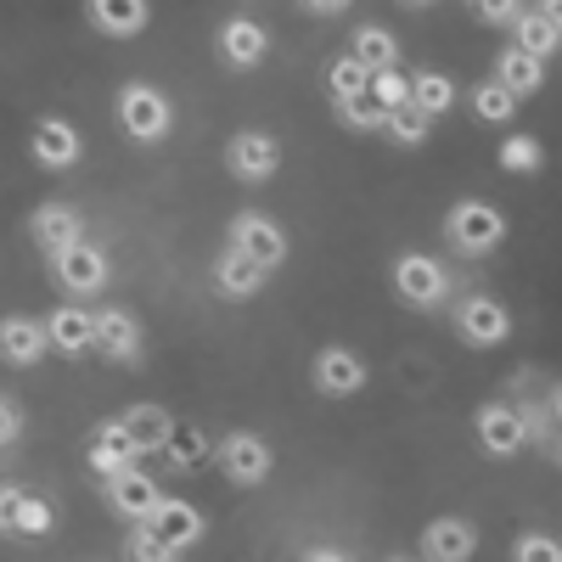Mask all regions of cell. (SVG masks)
<instances>
[{
  "instance_id": "25",
  "label": "cell",
  "mask_w": 562,
  "mask_h": 562,
  "mask_svg": "<svg viewBox=\"0 0 562 562\" xmlns=\"http://www.w3.org/2000/svg\"><path fill=\"white\" fill-rule=\"evenodd\" d=\"M40 326H45V344H52L57 355H74L79 360L90 349V310H79V304H57Z\"/></svg>"
},
{
  "instance_id": "29",
  "label": "cell",
  "mask_w": 562,
  "mask_h": 562,
  "mask_svg": "<svg viewBox=\"0 0 562 562\" xmlns=\"http://www.w3.org/2000/svg\"><path fill=\"white\" fill-rule=\"evenodd\" d=\"M495 164H501L506 175H535V169L546 164V147H540L535 135H506L501 153H495Z\"/></svg>"
},
{
  "instance_id": "27",
  "label": "cell",
  "mask_w": 562,
  "mask_h": 562,
  "mask_svg": "<svg viewBox=\"0 0 562 562\" xmlns=\"http://www.w3.org/2000/svg\"><path fill=\"white\" fill-rule=\"evenodd\" d=\"M349 57H355L366 74L394 68V63H400V40H394L389 29H378V23H366V29H355V40H349Z\"/></svg>"
},
{
  "instance_id": "41",
  "label": "cell",
  "mask_w": 562,
  "mask_h": 562,
  "mask_svg": "<svg viewBox=\"0 0 562 562\" xmlns=\"http://www.w3.org/2000/svg\"><path fill=\"white\" fill-rule=\"evenodd\" d=\"M304 562H349V551H338V546H315Z\"/></svg>"
},
{
  "instance_id": "2",
  "label": "cell",
  "mask_w": 562,
  "mask_h": 562,
  "mask_svg": "<svg viewBox=\"0 0 562 562\" xmlns=\"http://www.w3.org/2000/svg\"><path fill=\"white\" fill-rule=\"evenodd\" d=\"M445 237L461 248V254H495L506 243V214L495 203H479V198H461L450 214H445Z\"/></svg>"
},
{
  "instance_id": "12",
  "label": "cell",
  "mask_w": 562,
  "mask_h": 562,
  "mask_svg": "<svg viewBox=\"0 0 562 562\" xmlns=\"http://www.w3.org/2000/svg\"><path fill=\"white\" fill-rule=\"evenodd\" d=\"M90 349L108 355L113 366H135L140 360V326L124 310H97L90 315Z\"/></svg>"
},
{
  "instance_id": "38",
  "label": "cell",
  "mask_w": 562,
  "mask_h": 562,
  "mask_svg": "<svg viewBox=\"0 0 562 562\" xmlns=\"http://www.w3.org/2000/svg\"><path fill=\"white\" fill-rule=\"evenodd\" d=\"M473 7H479V18H484V23H495V29H512V18L524 12L518 0H473Z\"/></svg>"
},
{
  "instance_id": "22",
  "label": "cell",
  "mask_w": 562,
  "mask_h": 562,
  "mask_svg": "<svg viewBox=\"0 0 562 562\" xmlns=\"http://www.w3.org/2000/svg\"><path fill=\"white\" fill-rule=\"evenodd\" d=\"M265 52H270V34H265L254 18H225V23H220V57H225L231 68H259Z\"/></svg>"
},
{
  "instance_id": "33",
  "label": "cell",
  "mask_w": 562,
  "mask_h": 562,
  "mask_svg": "<svg viewBox=\"0 0 562 562\" xmlns=\"http://www.w3.org/2000/svg\"><path fill=\"white\" fill-rule=\"evenodd\" d=\"M366 85H371V74L344 52L333 68H326V90H333V102H355V97H366Z\"/></svg>"
},
{
  "instance_id": "19",
  "label": "cell",
  "mask_w": 562,
  "mask_h": 562,
  "mask_svg": "<svg viewBox=\"0 0 562 562\" xmlns=\"http://www.w3.org/2000/svg\"><path fill=\"white\" fill-rule=\"evenodd\" d=\"M119 428L130 434V445H135L140 456H158V450L169 445V434H175V416H169V405L140 400V405H130V411L119 416Z\"/></svg>"
},
{
  "instance_id": "30",
  "label": "cell",
  "mask_w": 562,
  "mask_h": 562,
  "mask_svg": "<svg viewBox=\"0 0 562 562\" xmlns=\"http://www.w3.org/2000/svg\"><path fill=\"white\" fill-rule=\"evenodd\" d=\"M164 456H169L175 473H198V467L209 461V445H203V434H198V428H180V422H175V434H169Z\"/></svg>"
},
{
  "instance_id": "13",
  "label": "cell",
  "mask_w": 562,
  "mask_h": 562,
  "mask_svg": "<svg viewBox=\"0 0 562 562\" xmlns=\"http://www.w3.org/2000/svg\"><path fill=\"white\" fill-rule=\"evenodd\" d=\"M29 153H34V164H40V169L63 175V169H74V164H79L85 140H79V130H74L68 119H40V124L29 130Z\"/></svg>"
},
{
  "instance_id": "39",
  "label": "cell",
  "mask_w": 562,
  "mask_h": 562,
  "mask_svg": "<svg viewBox=\"0 0 562 562\" xmlns=\"http://www.w3.org/2000/svg\"><path fill=\"white\" fill-rule=\"evenodd\" d=\"M23 434V416H18V405L12 400H0V445H12Z\"/></svg>"
},
{
  "instance_id": "26",
  "label": "cell",
  "mask_w": 562,
  "mask_h": 562,
  "mask_svg": "<svg viewBox=\"0 0 562 562\" xmlns=\"http://www.w3.org/2000/svg\"><path fill=\"white\" fill-rule=\"evenodd\" d=\"M512 45L546 63V57H557L562 29H557V18H546V12H518V18H512Z\"/></svg>"
},
{
  "instance_id": "17",
  "label": "cell",
  "mask_w": 562,
  "mask_h": 562,
  "mask_svg": "<svg viewBox=\"0 0 562 562\" xmlns=\"http://www.w3.org/2000/svg\"><path fill=\"white\" fill-rule=\"evenodd\" d=\"M29 237H34V248H45V259H52V254H63L68 243L85 237V220L68 203H40L34 220H29Z\"/></svg>"
},
{
  "instance_id": "32",
  "label": "cell",
  "mask_w": 562,
  "mask_h": 562,
  "mask_svg": "<svg viewBox=\"0 0 562 562\" xmlns=\"http://www.w3.org/2000/svg\"><path fill=\"white\" fill-rule=\"evenodd\" d=\"M366 97L378 102L383 113L405 108V102H411V74H400V63H394V68H378V74H371V85H366Z\"/></svg>"
},
{
  "instance_id": "5",
  "label": "cell",
  "mask_w": 562,
  "mask_h": 562,
  "mask_svg": "<svg viewBox=\"0 0 562 562\" xmlns=\"http://www.w3.org/2000/svg\"><path fill=\"white\" fill-rule=\"evenodd\" d=\"M394 293H400L411 310H434V304H445V293H450V276H445V265L428 259V254H400V259H394Z\"/></svg>"
},
{
  "instance_id": "6",
  "label": "cell",
  "mask_w": 562,
  "mask_h": 562,
  "mask_svg": "<svg viewBox=\"0 0 562 562\" xmlns=\"http://www.w3.org/2000/svg\"><path fill=\"white\" fill-rule=\"evenodd\" d=\"M214 461H220V473L237 484V490L265 484V479H270V467H276V456H270V445H265L259 434H225L220 450H214Z\"/></svg>"
},
{
  "instance_id": "40",
  "label": "cell",
  "mask_w": 562,
  "mask_h": 562,
  "mask_svg": "<svg viewBox=\"0 0 562 562\" xmlns=\"http://www.w3.org/2000/svg\"><path fill=\"white\" fill-rule=\"evenodd\" d=\"M304 7L315 12V18H338V12H349L355 0H304Z\"/></svg>"
},
{
  "instance_id": "11",
  "label": "cell",
  "mask_w": 562,
  "mask_h": 562,
  "mask_svg": "<svg viewBox=\"0 0 562 562\" xmlns=\"http://www.w3.org/2000/svg\"><path fill=\"white\" fill-rule=\"evenodd\" d=\"M135 461H140V450H135L130 434L119 428V416L102 422V428H90V439H85V467H90V473H97L102 484L119 479V473H130Z\"/></svg>"
},
{
  "instance_id": "9",
  "label": "cell",
  "mask_w": 562,
  "mask_h": 562,
  "mask_svg": "<svg viewBox=\"0 0 562 562\" xmlns=\"http://www.w3.org/2000/svg\"><path fill=\"white\" fill-rule=\"evenodd\" d=\"M456 338L467 344V349H495V344H506L512 338V315H506V304L501 299H467L461 310H456Z\"/></svg>"
},
{
  "instance_id": "18",
  "label": "cell",
  "mask_w": 562,
  "mask_h": 562,
  "mask_svg": "<svg viewBox=\"0 0 562 562\" xmlns=\"http://www.w3.org/2000/svg\"><path fill=\"white\" fill-rule=\"evenodd\" d=\"M147 529L158 535V540H169L175 551H186V546H198L203 535H209V524H203V512L192 506V501H158V512L147 518Z\"/></svg>"
},
{
  "instance_id": "4",
  "label": "cell",
  "mask_w": 562,
  "mask_h": 562,
  "mask_svg": "<svg viewBox=\"0 0 562 562\" xmlns=\"http://www.w3.org/2000/svg\"><path fill=\"white\" fill-rule=\"evenodd\" d=\"M57 529V512L45 495L23 490V484H0V535H18V540H40Z\"/></svg>"
},
{
  "instance_id": "37",
  "label": "cell",
  "mask_w": 562,
  "mask_h": 562,
  "mask_svg": "<svg viewBox=\"0 0 562 562\" xmlns=\"http://www.w3.org/2000/svg\"><path fill=\"white\" fill-rule=\"evenodd\" d=\"M512 562H562V546L551 535H524L512 546Z\"/></svg>"
},
{
  "instance_id": "31",
  "label": "cell",
  "mask_w": 562,
  "mask_h": 562,
  "mask_svg": "<svg viewBox=\"0 0 562 562\" xmlns=\"http://www.w3.org/2000/svg\"><path fill=\"white\" fill-rule=\"evenodd\" d=\"M518 97H506V90L495 85V79H479V90H473V113L484 119V124H512L518 119Z\"/></svg>"
},
{
  "instance_id": "44",
  "label": "cell",
  "mask_w": 562,
  "mask_h": 562,
  "mask_svg": "<svg viewBox=\"0 0 562 562\" xmlns=\"http://www.w3.org/2000/svg\"><path fill=\"white\" fill-rule=\"evenodd\" d=\"M389 562H422V557H389Z\"/></svg>"
},
{
  "instance_id": "21",
  "label": "cell",
  "mask_w": 562,
  "mask_h": 562,
  "mask_svg": "<svg viewBox=\"0 0 562 562\" xmlns=\"http://www.w3.org/2000/svg\"><path fill=\"white\" fill-rule=\"evenodd\" d=\"M45 326L34 315H0V360L7 366H40L45 360Z\"/></svg>"
},
{
  "instance_id": "36",
  "label": "cell",
  "mask_w": 562,
  "mask_h": 562,
  "mask_svg": "<svg viewBox=\"0 0 562 562\" xmlns=\"http://www.w3.org/2000/svg\"><path fill=\"white\" fill-rule=\"evenodd\" d=\"M130 562H180V551H175L169 540H158L147 524H135V535H130Z\"/></svg>"
},
{
  "instance_id": "34",
  "label": "cell",
  "mask_w": 562,
  "mask_h": 562,
  "mask_svg": "<svg viewBox=\"0 0 562 562\" xmlns=\"http://www.w3.org/2000/svg\"><path fill=\"white\" fill-rule=\"evenodd\" d=\"M389 135H394V147H422V140H428V130H434V119L428 113H422V108H394L389 113V124H383Z\"/></svg>"
},
{
  "instance_id": "15",
  "label": "cell",
  "mask_w": 562,
  "mask_h": 562,
  "mask_svg": "<svg viewBox=\"0 0 562 562\" xmlns=\"http://www.w3.org/2000/svg\"><path fill=\"white\" fill-rule=\"evenodd\" d=\"M479 445H484L495 461H512V456L529 445L524 411H512V405H484V411H479Z\"/></svg>"
},
{
  "instance_id": "16",
  "label": "cell",
  "mask_w": 562,
  "mask_h": 562,
  "mask_svg": "<svg viewBox=\"0 0 562 562\" xmlns=\"http://www.w3.org/2000/svg\"><path fill=\"white\" fill-rule=\"evenodd\" d=\"M85 18L108 40H135L140 29L153 23V7L147 0H85Z\"/></svg>"
},
{
  "instance_id": "7",
  "label": "cell",
  "mask_w": 562,
  "mask_h": 562,
  "mask_svg": "<svg viewBox=\"0 0 562 562\" xmlns=\"http://www.w3.org/2000/svg\"><path fill=\"white\" fill-rule=\"evenodd\" d=\"M225 169L237 175L243 186H265V180L281 169L276 135H265V130H237V135L225 140Z\"/></svg>"
},
{
  "instance_id": "1",
  "label": "cell",
  "mask_w": 562,
  "mask_h": 562,
  "mask_svg": "<svg viewBox=\"0 0 562 562\" xmlns=\"http://www.w3.org/2000/svg\"><path fill=\"white\" fill-rule=\"evenodd\" d=\"M119 130L135 140V147H158V140L175 130L169 97H164L158 85H147V79L124 85V90H119Z\"/></svg>"
},
{
  "instance_id": "23",
  "label": "cell",
  "mask_w": 562,
  "mask_h": 562,
  "mask_svg": "<svg viewBox=\"0 0 562 562\" xmlns=\"http://www.w3.org/2000/svg\"><path fill=\"white\" fill-rule=\"evenodd\" d=\"M108 501H113V512H124V518L147 524L153 512H158V501H164V490H158L147 473H140V467H130V473L108 479Z\"/></svg>"
},
{
  "instance_id": "20",
  "label": "cell",
  "mask_w": 562,
  "mask_h": 562,
  "mask_svg": "<svg viewBox=\"0 0 562 562\" xmlns=\"http://www.w3.org/2000/svg\"><path fill=\"white\" fill-rule=\"evenodd\" d=\"M506 97H518V102H529L535 90L546 85V63L540 57H529V52H518V45H501L495 52V74H490Z\"/></svg>"
},
{
  "instance_id": "35",
  "label": "cell",
  "mask_w": 562,
  "mask_h": 562,
  "mask_svg": "<svg viewBox=\"0 0 562 562\" xmlns=\"http://www.w3.org/2000/svg\"><path fill=\"white\" fill-rule=\"evenodd\" d=\"M333 113H338V124H349V130H383L389 124V113L371 102V97H355V102H333Z\"/></svg>"
},
{
  "instance_id": "10",
  "label": "cell",
  "mask_w": 562,
  "mask_h": 562,
  "mask_svg": "<svg viewBox=\"0 0 562 562\" xmlns=\"http://www.w3.org/2000/svg\"><path fill=\"white\" fill-rule=\"evenodd\" d=\"M310 378H315V389L326 400H349V394L366 389V360L355 349H344V344H326L315 355V366H310Z\"/></svg>"
},
{
  "instance_id": "42",
  "label": "cell",
  "mask_w": 562,
  "mask_h": 562,
  "mask_svg": "<svg viewBox=\"0 0 562 562\" xmlns=\"http://www.w3.org/2000/svg\"><path fill=\"white\" fill-rule=\"evenodd\" d=\"M557 7H562V0H540V7H535V12H546V18H557Z\"/></svg>"
},
{
  "instance_id": "14",
  "label": "cell",
  "mask_w": 562,
  "mask_h": 562,
  "mask_svg": "<svg viewBox=\"0 0 562 562\" xmlns=\"http://www.w3.org/2000/svg\"><path fill=\"white\" fill-rule=\"evenodd\" d=\"M473 551H479V529L467 518H434L416 540L422 562H473Z\"/></svg>"
},
{
  "instance_id": "3",
  "label": "cell",
  "mask_w": 562,
  "mask_h": 562,
  "mask_svg": "<svg viewBox=\"0 0 562 562\" xmlns=\"http://www.w3.org/2000/svg\"><path fill=\"white\" fill-rule=\"evenodd\" d=\"M225 248H237L243 259H254L265 276L288 259V237H281V225L270 214H259V209H243L237 220H231V243Z\"/></svg>"
},
{
  "instance_id": "43",
  "label": "cell",
  "mask_w": 562,
  "mask_h": 562,
  "mask_svg": "<svg viewBox=\"0 0 562 562\" xmlns=\"http://www.w3.org/2000/svg\"><path fill=\"white\" fill-rule=\"evenodd\" d=\"M405 7H416V12H422V7H439V0H405Z\"/></svg>"
},
{
  "instance_id": "8",
  "label": "cell",
  "mask_w": 562,
  "mask_h": 562,
  "mask_svg": "<svg viewBox=\"0 0 562 562\" xmlns=\"http://www.w3.org/2000/svg\"><path fill=\"white\" fill-rule=\"evenodd\" d=\"M52 276H57V288H68V293H102L108 288V254L97 248V243H68L63 254H52Z\"/></svg>"
},
{
  "instance_id": "24",
  "label": "cell",
  "mask_w": 562,
  "mask_h": 562,
  "mask_svg": "<svg viewBox=\"0 0 562 562\" xmlns=\"http://www.w3.org/2000/svg\"><path fill=\"white\" fill-rule=\"evenodd\" d=\"M259 288H265V270L254 265V259H243L237 248H225L220 259H214V293L220 299H259Z\"/></svg>"
},
{
  "instance_id": "28",
  "label": "cell",
  "mask_w": 562,
  "mask_h": 562,
  "mask_svg": "<svg viewBox=\"0 0 562 562\" xmlns=\"http://www.w3.org/2000/svg\"><path fill=\"white\" fill-rule=\"evenodd\" d=\"M450 102H456V85H450V74H411V108H422L428 119H445L450 113Z\"/></svg>"
}]
</instances>
